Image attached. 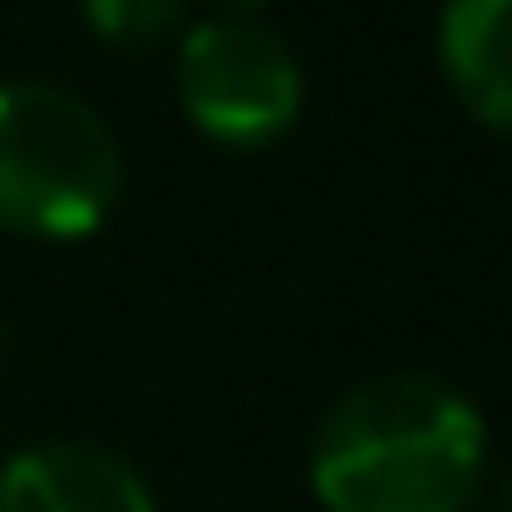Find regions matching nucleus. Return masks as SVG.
Masks as SVG:
<instances>
[{"label": "nucleus", "instance_id": "nucleus-1", "mask_svg": "<svg viewBox=\"0 0 512 512\" xmlns=\"http://www.w3.org/2000/svg\"><path fill=\"white\" fill-rule=\"evenodd\" d=\"M484 414L435 372H372L344 386L309 435L323 512H463L484 477Z\"/></svg>", "mask_w": 512, "mask_h": 512}, {"label": "nucleus", "instance_id": "nucleus-2", "mask_svg": "<svg viewBox=\"0 0 512 512\" xmlns=\"http://www.w3.org/2000/svg\"><path fill=\"white\" fill-rule=\"evenodd\" d=\"M127 190L106 113L57 78H0V232L92 239Z\"/></svg>", "mask_w": 512, "mask_h": 512}, {"label": "nucleus", "instance_id": "nucleus-3", "mask_svg": "<svg viewBox=\"0 0 512 512\" xmlns=\"http://www.w3.org/2000/svg\"><path fill=\"white\" fill-rule=\"evenodd\" d=\"M309 78L295 43L246 8L183 22L176 36V106L218 148H267L302 120Z\"/></svg>", "mask_w": 512, "mask_h": 512}, {"label": "nucleus", "instance_id": "nucleus-4", "mask_svg": "<svg viewBox=\"0 0 512 512\" xmlns=\"http://www.w3.org/2000/svg\"><path fill=\"white\" fill-rule=\"evenodd\" d=\"M0 512H162L155 484L106 442H29L0 463Z\"/></svg>", "mask_w": 512, "mask_h": 512}, {"label": "nucleus", "instance_id": "nucleus-5", "mask_svg": "<svg viewBox=\"0 0 512 512\" xmlns=\"http://www.w3.org/2000/svg\"><path fill=\"white\" fill-rule=\"evenodd\" d=\"M449 92L498 134H512V0H449L435 22Z\"/></svg>", "mask_w": 512, "mask_h": 512}, {"label": "nucleus", "instance_id": "nucleus-6", "mask_svg": "<svg viewBox=\"0 0 512 512\" xmlns=\"http://www.w3.org/2000/svg\"><path fill=\"white\" fill-rule=\"evenodd\" d=\"M85 22L106 29V36H162V29H176L183 15L162 8V0H148V8H113V0H99V8H85Z\"/></svg>", "mask_w": 512, "mask_h": 512}, {"label": "nucleus", "instance_id": "nucleus-7", "mask_svg": "<svg viewBox=\"0 0 512 512\" xmlns=\"http://www.w3.org/2000/svg\"><path fill=\"white\" fill-rule=\"evenodd\" d=\"M498 512H512V477H505V498H498Z\"/></svg>", "mask_w": 512, "mask_h": 512}]
</instances>
